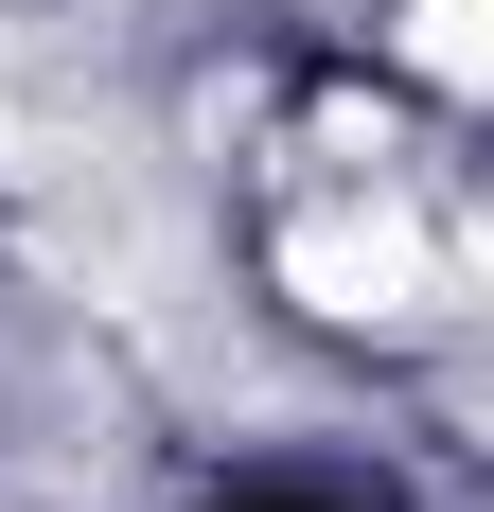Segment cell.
<instances>
[{
    "mask_svg": "<svg viewBox=\"0 0 494 512\" xmlns=\"http://www.w3.org/2000/svg\"><path fill=\"white\" fill-rule=\"evenodd\" d=\"M212 512H371V495H353V477H230Z\"/></svg>",
    "mask_w": 494,
    "mask_h": 512,
    "instance_id": "obj_1",
    "label": "cell"
}]
</instances>
